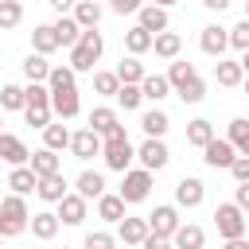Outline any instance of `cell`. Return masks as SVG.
Returning a JSON list of instances; mask_svg holds the SVG:
<instances>
[{"label":"cell","instance_id":"1","mask_svg":"<svg viewBox=\"0 0 249 249\" xmlns=\"http://www.w3.org/2000/svg\"><path fill=\"white\" fill-rule=\"evenodd\" d=\"M101 54H105V39H101V31H97V27H86L82 39L70 47V62H66V66H74L78 74H89V70L101 62Z\"/></svg>","mask_w":249,"mask_h":249},{"label":"cell","instance_id":"2","mask_svg":"<svg viewBox=\"0 0 249 249\" xmlns=\"http://www.w3.org/2000/svg\"><path fill=\"white\" fill-rule=\"evenodd\" d=\"M101 160H105V167H109V171H121V175L132 167V160H136V144L128 140V132H124V128H117V132L101 136Z\"/></svg>","mask_w":249,"mask_h":249},{"label":"cell","instance_id":"3","mask_svg":"<svg viewBox=\"0 0 249 249\" xmlns=\"http://www.w3.org/2000/svg\"><path fill=\"white\" fill-rule=\"evenodd\" d=\"M27 226H31V206H27V198H23V195H4V198H0V233H4V241H8V237H19Z\"/></svg>","mask_w":249,"mask_h":249},{"label":"cell","instance_id":"4","mask_svg":"<svg viewBox=\"0 0 249 249\" xmlns=\"http://www.w3.org/2000/svg\"><path fill=\"white\" fill-rule=\"evenodd\" d=\"M152 187H156V171H148V167H128V171L121 175L117 195H121L128 206H136V202H144V198L152 195Z\"/></svg>","mask_w":249,"mask_h":249},{"label":"cell","instance_id":"5","mask_svg":"<svg viewBox=\"0 0 249 249\" xmlns=\"http://www.w3.org/2000/svg\"><path fill=\"white\" fill-rule=\"evenodd\" d=\"M214 230H218L222 241H230V237H245L249 218H245V210H241L237 202H218V206H214Z\"/></svg>","mask_w":249,"mask_h":249},{"label":"cell","instance_id":"6","mask_svg":"<svg viewBox=\"0 0 249 249\" xmlns=\"http://www.w3.org/2000/svg\"><path fill=\"white\" fill-rule=\"evenodd\" d=\"M136 160H140V167H148V171H163V167L171 163V148L163 144V136H144V144L136 148Z\"/></svg>","mask_w":249,"mask_h":249},{"label":"cell","instance_id":"7","mask_svg":"<svg viewBox=\"0 0 249 249\" xmlns=\"http://www.w3.org/2000/svg\"><path fill=\"white\" fill-rule=\"evenodd\" d=\"M206 202V183L198 179V175H183L179 183H175V206L179 210H195V206H202Z\"/></svg>","mask_w":249,"mask_h":249},{"label":"cell","instance_id":"8","mask_svg":"<svg viewBox=\"0 0 249 249\" xmlns=\"http://www.w3.org/2000/svg\"><path fill=\"white\" fill-rule=\"evenodd\" d=\"M148 226H152V233H160V237H175V230L183 226L179 206H175V202H160V206L148 214Z\"/></svg>","mask_w":249,"mask_h":249},{"label":"cell","instance_id":"9","mask_svg":"<svg viewBox=\"0 0 249 249\" xmlns=\"http://www.w3.org/2000/svg\"><path fill=\"white\" fill-rule=\"evenodd\" d=\"M198 47H202V54L222 58V54L230 51V27H222V23H206L202 35H198Z\"/></svg>","mask_w":249,"mask_h":249},{"label":"cell","instance_id":"10","mask_svg":"<svg viewBox=\"0 0 249 249\" xmlns=\"http://www.w3.org/2000/svg\"><path fill=\"white\" fill-rule=\"evenodd\" d=\"M233 160H237V148H233L226 136H214V140L202 148V163H206V167H214V171H218V167H226V171H230V163H233Z\"/></svg>","mask_w":249,"mask_h":249},{"label":"cell","instance_id":"11","mask_svg":"<svg viewBox=\"0 0 249 249\" xmlns=\"http://www.w3.org/2000/svg\"><path fill=\"white\" fill-rule=\"evenodd\" d=\"M54 214H58V222H62V226H82V222H86V214H89V198H82L78 191H70V195L58 202V210H54Z\"/></svg>","mask_w":249,"mask_h":249},{"label":"cell","instance_id":"12","mask_svg":"<svg viewBox=\"0 0 249 249\" xmlns=\"http://www.w3.org/2000/svg\"><path fill=\"white\" fill-rule=\"evenodd\" d=\"M148 233H152L148 218H132V214H124V218L117 222V241H124V245H132V249H140Z\"/></svg>","mask_w":249,"mask_h":249},{"label":"cell","instance_id":"13","mask_svg":"<svg viewBox=\"0 0 249 249\" xmlns=\"http://www.w3.org/2000/svg\"><path fill=\"white\" fill-rule=\"evenodd\" d=\"M0 160L8 167H23V163H31V148L16 132H0Z\"/></svg>","mask_w":249,"mask_h":249},{"label":"cell","instance_id":"14","mask_svg":"<svg viewBox=\"0 0 249 249\" xmlns=\"http://www.w3.org/2000/svg\"><path fill=\"white\" fill-rule=\"evenodd\" d=\"M70 152H74V160H93V156H101V136L86 124V128H78L74 136H70Z\"/></svg>","mask_w":249,"mask_h":249},{"label":"cell","instance_id":"15","mask_svg":"<svg viewBox=\"0 0 249 249\" xmlns=\"http://www.w3.org/2000/svg\"><path fill=\"white\" fill-rule=\"evenodd\" d=\"M214 82H218L222 89H237V86L245 82V70H241V62H237V58H226V54H222V58L214 62Z\"/></svg>","mask_w":249,"mask_h":249},{"label":"cell","instance_id":"16","mask_svg":"<svg viewBox=\"0 0 249 249\" xmlns=\"http://www.w3.org/2000/svg\"><path fill=\"white\" fill-rule=\"evenodd\" d=\"M51 109H54V117H58V121H74V117L82 113L78 86H74V89H58V93H51Z\"/></svg>","mask_w":249,"mask_h":249},{"label":"cell","instance_id":"17","mask_svg":"<svg viewBox=\"0 0 249 249\" xmlns=\"http://www.w3.org/2000/svg\"><path fill=\"white\" fill-rule=\"evenodd\" d=\"M136 23H140L144 31H152V35H160V31L171 27V16H167V8H160V4H144V8L136 12Z\"/></svg>","mask_w":249,"mask_h":249},{"label":"cell","instance_id":"18","mask_svg":"<svg viewBox=\"0 0 249 249\" xmlns=\"http://www.w3.org/2000/svg\"><path fill=\"white\" fill-rule=\"evenodd\" d=\"M35 195H39L43 202H54V206H58V202L70 195V183H66L62 171H54V175H43V179H39V191H35Z\"/></svg>","mask_w":249,"mask_h":249},{"label":"cell","instance_id":"19","mask_svg":"<svg viewBox=\"0 0 249 249\" xmlns=\"http://www.w3.org/2000/svg\"><path fill=\"white\" fill-rule=\"evenodd\" d=\"M31 237L35 241H51V237H58V230H62V222H58V214L54 210H39V214H31Z\"/></svg>","mask_w":249,"mask_h":249},{"label":"cell","instance_id":"20","mask_svg":"<svg viewBox=\"0 0 249 249\" xmlns=\"http://www.w3.org/2000/svg\"><path fill=\"white\" fill-rule=\"evenodd\" d=\"M8 191H12V195H23V198H27L31 191H39V175L31 171V163L8 171Z\"/></svg>","mask_w":249,"mask_h":249},{"label":"cell","instance_id":"21","mask_svg":"<svg viewBox=\"0 0 249 249\" xmlns=\"http://www.w3.org/2000/svg\"><path fill=\"white\" fill-rule=\"evenodd\" d=\"M89 128H93L97 136H109V132H117V128H124V124H121V117H117L113 105H97V109L89 113Z\"/></svg>","mask_w":249,"mask_h":249},{"label":"cell","instance_id":"22","mask_svg":"<svg viewBox=\"0 0 249 249\" xmlns=\"http://www.w3.org/2000/svg\"><path fill=\"white\" fill-rule=\"evenodd\" d=\"M74 191H78L82 198L97 202V198L105 195V175H101V171H89V167H86V171H82V175L74 179Z\"/></svg>","mask_w":249,"mask_h":249},{"label":"cell","instance_id":"23","mask_svg":"<svg viewBox=\"0 0 249 249\" xmlns=\"http://www.w3.org/2000/svg\"><path fill=\"white\" fill-rule=\"evenodd\" d=\"M124 206H128V202H124L117 191H105V195L97 198V218H101V222H109V226H117V222L124 218Z\"/></svg>","mask_w":249,"mask_h":249},{"label":"cell","instance_id":"24","mask_svg":"<svg viewBox=\"0 0 249 249\" xmlns=\"http://www.w3.org/2000/svg\"><path fill=\"white\" fill-rule=\"evenodd\" d=\"M171 245H175V249H202V245H206V230L195 226V222H183V226L175 230Z\"/></svg>","mask_w":249,"mask_h":249},{"label":"cell","instance_id":"25","mask_svg":"<svg viewBox=\"0 0 249 249\" xmlns=\"http://www.w3.org/2000/svg\"><path fill=\"white\" fill-rule=\"evenodd\" d=\"M51 27H54V35H58V47H66V51H70V47L82 39V31H86V27H82L74 16H58Z\"/></svg>","mask_w":249,"mask_h":249},{"label":"cell","instance_id":"26","mask_svg":"<svg viewBox=\"0 0 249 249\" xmlns=\"http://www.w3.org/2000/svg\"><path fill=\"white\" fill-rule=\"evenodd\" d=\"M152 51H156V58H167V62H175L179 58V51H183V39H179V31H160L156 35V43H152Z\"/></svg>","mask_w":249,"mask_h":249},{"label":"cell","instance_id":"27","mask_svg":"<svg viewBox=\"0 0 249 249\" xmlns=\"http://www.w3.org/2000/svg\"><path fill=\"white\" fill-rule=\"evenodd\" d=\"M70 16H74L82 27H97V23H101V16H105V4H101V0H78Z\"/></svg>","mask_w":249,"mask_h":249},{"label":"cell","instance_id":"28","mask_svg":"<svg viewBox=\"0 0 249 249\" xmlns=\"http://www.w3.org/2000/svg\"><path fill=\"white\" fill-rule=\"evenodd\" d=\"M31 51H39V54H54L58 51V35H54L51 23H35L31 27Z\"/></svg>","mask_w":249,"mask_h":249},{"label":"cell","instance_id":"29","mask_svg":"<svg viewBox=\"0 0 249 249\" xmlns=\"http://www.w3.org/2000/svg\"><path fill=\"white\" fill-rule=\"evenodd\" d=\"M152 43H156V35H152V31H144L140 23L124 31V51H128V54H136V58H140V54H148V51H152Z\"/></svg>","mask_w":249,"mask_h":249},{"label":"cell","instance_id":"30","mask_svg":"<svg viewBox=\"0 0 249 249\" xmlns=\"http://www.w3.org/2000/svg\"><path fill=\"white\" fill-rule=\"evenodd\" d=\"M19 70H23L27 82H47V78H51V62H47V54H39V51H31V54L19 62Z\"/></svg>","mask_w":249,"mask_h":249},{"label":"cell","instance_id":"31","mask_svg":"<svg viewBox=\"0 0 249 249\" xmlns=\"http://www.w3.org/2000/svg\"><path fill=\"white\" fill-rule=\"evenodd\" d=\"M140 128H144V136H167V128H171V117L156 105V109H148V113H140Z\"/></svg>","mask_w":249,"mask_h":249},{"label":"cell","instance_id":"32","mask_svg":"<svg viewBox=\"0 0 249 249\" xmlns=\"http://www.w3.org/2000/svg\"><path fill=\"white\" fill-rule=\"evenodd\" d=\"M210 140H214V124H210L206 117H195V121H187V144H191V148H198V152H202Z\"/></svg>","mask_w":249,"mask_h":249},{"label":"cell","instance_id":"33","mask_svg":"<svg viewBox=\"0 0 249 249\" xmlns=\"http://www.w3.org/2000/svg\"><path fill=\"white\" fill-rule=\"evenodd\" d=\"M226 140L237 148V156H249V117H233L226 124Z\"/></svg>","mask_w":249,"mask_h":249},{"label":"cell","instance_id":"34","mask_svg":"<svg viewBox=\"0 0 249 249\" xmlns=\"http://www.w3.org/2000/svg\"><path fill=\"white\" fill-rule=\"evenodd\" d=\"M140 89H144V101H156V105H160L167 93H175L171 82H167V74H148V78L140 82Z\"/></svg>","mask_w":249,"mask_h":249},{"label":"cell","instance_id":"35","mask_svg":"<svg viewBox=\"0 0 249 249\" xmlns=\"http://www.w3.org/2000/svg\"><path fill=\"white\" fill-rule=\"evenodd\" d=\"M70 128L62 124V121H51L47 128H43V148H51V152H62V148H70Z\"/></svg>","mask_w":249,"mask_h":249},{"label":"cell","instance_id":"36","mask_svg":"<svg viewBox=\"0 0 249 249\" xmlns=\"http://www.w3.org/2000/svg\"><path fill=\"white\" fill-rule=\"evenodd\" d=\"M31 171L43 179V175H54V171H62V160H58V152H51V148H39V152H31Z\"/></svg>","mask_w":249,"mask_h":249},{"label":"cell","instance_id":"37","mask_svg":"<svg viewBox=\"0 0 249 249\" xmlns=\"http://www.w3.org/2000/svg\"><path fill=\"white\" fill-rule=\"evenodd\" d=\"M117 78H121V82H136V86H140V82L148 78V70H144V62H140L136 54H124V58L117 62Z\"/></svg>","mask_w":249,"mask_h":249},{"label":"cell","instance_id":"38","mask_svg":"<svg viewBox=\"0 0 249 249\" xmlns=\"http://www.w3.org/2000/svg\"><path fill=\"white\" fill-rule=\"evenodd\" d=\"M23 105H27V93H23V86H16V82H8V86H0V109L4 113H23Z\"/></svg>","mask_w":249,"mask_h":249},{"label":"cell","instance_id":"39","mask_svg":"<svg viewBox=\"0 0 249 249\" xmlns=\"http://www.w3.org/2000/svg\"><path fill=\"white\" fill-rule=\"evenodd\" d=\"M117 105H121L124 113H136V109L144 105V89H140L136 82H121V89H117Z\"/></svg>","mask_w":249,"mask_h":249},{"label":"cell","instance_id":"40","mask_svg":"<svg viewBox=\"0 0 249 249\" xmlns=\"http://www.w3.org/2000/svg\"><path fill=\"white\" fill-rule=\"evenodd\" d=\"M23 23V0H0V31H16Z\"/></svg>","mask_w":249,"mask_h":249},{"label":"cell","instance_id":"41","mask_svg":"<svg viewBox=\"0 0 249 249\" xmlns=\"http://www.w3.org/2000/svg\"><path fill=\"white\" fill-rule=\"evenodd\" d=\"M47 86H51V93H58V89H74V86H78V70H74V66H51Z\"/></svg>","mask_w":249,"mask_h":249},{"label":"cell","instance_id":"42","mask_svg":"<svg viewBox=\"0 0 249 249\" xmlns=\"http://www.w3.org/2000/svg\"><path fill=\"white\" fill-rule=\"evenodd\" d=\"M117 89H121L117 70H93V93H101V97H117Z\"/></svg>","mask_w":249,"mask_h":249},{"label":"cell","instance_id":"43","mask_svg":"<svg viewBox=\"0 0 249 249\" xmlns=\"http://www.w3.org/2000/svg\"><path fill=\"white\" fill-rule=\"evenodd\" d=\"M198 70H195V62H187V58H175L171 66H167V82H171V89H179L183 82H191Z\"/></svg>","mask_w":249,"mask_h":249},{"label":"cell","instance_id":"44","mask_svg":"<svg viewBox=\"0 0 249 249\" xmlns=\"http://www.w3.org/2000/svg\"><path fill=\"white\" fill-rule=\"evenodd\" d=\"M175 93H179V101H183V105H198V101L206 97V82L195 74V78H191V82H183Z\"/></svg>","mask_w":249,"mask_h":249},{"label":"cell","instance_id":"45","mask_svg":"<svg viewBox=\"0 0 249 249\" xmlns=\"http://www.w3.org/2000/svg\"><path fill=\"white\" fill-rule=\"evenodd\" d=\"M23 121H27L31 128H39V132H43V128L54 121V109H51V105H27V109H23Z\"/></svg>","mask_w":249,"mask_h":249},{"label":"cell","instance_id":"46","mask_svg":"<svg viewBox=\"0 0 249 249\" xmlns=\"http://www.w3.org/2000/svg\"><path fill=\"white\" fill-rule=\"evenodd\" d=\"M82 249H117V233H109V230H89L86 241H82Z\"/></svg>","mask_w":249,"mask_h":249},{"label":"cell","instance_id":"47","mask_svg":"<svg viewBox=\"0 0 249 249\" xmlns=\"http://www.w3.org/2000/svg\"><path fill=\"white\" fill-rule=\"evenodd\" d=\"M23 93H27V105H51V86H47V82H27ZM27 105H23V109H27Z\"/></svg>","mask_w":249,"mask_h":249},{"label":"cell","instance_id":"48","mask_svg":"<svg viewBox=\"0 0 249 249\" xmlns=\"http://www.w3.org/2000/svg\"><path fill=\"white\" fill-rule=\"evenodd\" d=\"M230 47H233V51H249V19H245V16L230 27Z\"/></svg>","mask_w":249,"mask_h":249},{"label":"cell","instance_id":"49","mask_svg":"<svg viewBox=\"0 0 249 249\" xmlns=\"http://www.w3.org/2000/svg\"><path fill=\"white\" fill-rule=\"evenodd\" d=\"M144 8V0H109V12H117V16H136Z\"/></svg>","mask_w":249,"mask_h":249},{"label":"cell","instance_id":"50","mask_svg":"<svg viewBox=\"0 0 249 249\" xmlns=\"http://www.w3.org/2000/svg\"><path fill=\"white\" fill-rule=\"evenodd\" d=\"M230 175H233V183H245V179H249V156H237V160L230 163Z\"/></svg>","mask_w":249,"mask_h":249},{"label":"cell","instance_id":"51","mask_svg":"<svg viewBox=\"0 0 249 249\" xmlns=\"http://www.w3.org/2000/svg\"><path fill=\"white\" fill-rule=\"evenodd\" d=\"M140 249H175V245H171V237H160V233H148Z\"/></svg>","mask_w":249,"mask_h":249},{"label":"cell","instance_id":"52","mask_svg":"<svg viewBox=\"0 0 249 249\" xmlns=\"http://www.w3.org/2000/svg\"><path fill=\"white\" fill-rule=\"evenodd\" d=\"M233 202H237V206H241V210H245V214H249V179H245V183H237V187H233Z\"/></svg>","mask_w":249,"mask_h":249},{"label":"cell","instance_id":"53","mask_svg":"<svg viewBox=\"0 0 249 249\" xmlns=\"http://www.w3.org/2000/svg\"><path fill=\"white\" fill-rule=\"evenodd\" d=\"M47 4H51V8H54V12H58V16H70V12H74V4H78V0H47Z\"/></svg>","mask_w":249,"mask_h":249},{"label":"cell","instance_id":"54","mask_svg":"<svg viewBox=\"0 0 249 249\" xmlns=\"http://www.w3.org/2000/svg\"><path fill=\"white\" fill-rule=\"evenodd\" d=\"M230 4H233V0H202V8H206V12H226Z\"/></svg>","mask_w":249,"mask_h":249},{"label":"cell","instance_id":"55","mask_svg":"<svg viewBox=\"0 0 249 249\" xmlns=\"http://www.w3.org/2000/svg\"><path fill=\"white\" fill-rule=\"evenodd\" d=\"M222 249H249V241H245V237H230Z\"/></svg>","mask_w":249,"mask_h":249},{"label":"cell","instance_id":"56","mask_svg":"<svg viewBox=\"0 0 249 249\" xmlns=\"http://www.w3.org/2000/svg\"><path fill=\"white\" fill-rule=\"evenodd\" d=\"M237 62H241V70L249 74V51H241V58H237Z\"/></svg>","mask_w":249,"mask_h":249},{"label":"cell","instance_id":"57","mask_svg":"<svg viewBox=\"0 0 249 249\" xmlns=\"http://www.w3.org/2000/svg\"><path fill=\"white\" fill-rule=\"evenodd\" d=\"M144 4H160V8H171V4H179V0H144Z\"/></svg>","mask_w":249,"mask_h":249},{"label":"cell","instance_id":"58","mask_svg":"<svg viewBox=\"0 0 249 249\" xmlns=\"http://www.w3.org/2000/svg\"><path fill=\"white\" fill-rule=\"evenodd\" d=\"M241 86H245V93H249V74H245V82H241Z\"/></svg>","mask_w":249,"mask_h":249},{"label":"cell","instance_id":"59","mask_svg":"<svg viewBox=\"0 0 249 249\" xmlns=\"http://www.w3.org/2000/svg\"><path fill=\"white\" fill-rule=\"evenodd\" d=\"M245 19H249V0H245Z\"/></svg>","mask_w":249,"mask_h":249},{"label":"cell","instance_id":"60","mask_svg":"<svg viewBox=\"0 0 249 249\" xmlns=\"http://www.w3.org/2000/svg\"><path fill=\"white\" fill-rule=\"evenodd\" d=\"M0 124H4V109H0ZM0 132H4V128H0Z\"/></svg>","mask_w":249,"mask_h":249},{"label":"cell","instance_id":"61","mask_svg":"<svg viewBox=\"0 0 249 249\" xmlns=\"http://www.w3.org/2000/svg\"><path fill=\"white\" fill-rule=\"evenodd\" d=\"M0 245H4V233H0Z\"/></svg>","mask_w":249,"mask_h":249},{"label":"cell","instance_id":"62","mask_svg":"<svg viewBox=\"0 0 249 249\" xmlns=\"http://www.w3.org/2000/svg\"><path fill=\"white\" fill-rule=\"evenodd\" d=\"M35 249H43V245H35Z\"/></svg>","mask_w":249,"mask_h":249}]
</instances>
